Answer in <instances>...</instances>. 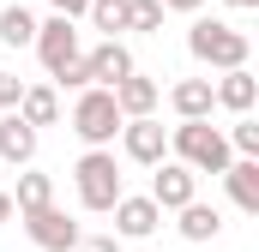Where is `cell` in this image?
Returning a JSON list of instances; mask_svg holds the SVG:
<instances>
[{"label": "cell", "mask_w": 259, "mask_h": 252, "mask_svg": "<svg viewBox=\"0 0 259 252\" xmlns=\"http://www.w3.org/2000/svg\"><path fill=\"white\" fill-rule=\"evenodd\" d=\"M169 150H175V162L193 168V174H223V168L235 162L229 138H223L211 120H181L175 132H169Z\"/></svg>", "instance_id": "obj_1"}, {"label": "cell", "mask_w": 259, "mask_h": 252, "mask_svg": "<svg viewBox=\"0 0 259 252\" xmlns=\"http://www.w3.org/2000/svg\"><path fill=\"white\" fill-rule=\"evenodd\" d=\"M187 48H193V60L217 66V72H241V66H247V36H241L235 24H223V18H193Z\"/></svg>", "instance_id": "obj_2"}, {"label": "cell", "mask_w": 259, "mask_h": 252, "mask_svg": "<svg viewBox=\"0 0 259 252\" xmlns=\"http://www.w3.org/2000/svg\"><path fill=\"white\" fill-rule=\"evenodd\" d=\"M72 186H78V204H84V210H115V198H121V168H115V156H109V150H84V156L72 162Z\"/></svg>", "instance_id": "obj_3"}, {"label": "cell", "mask_w": 259, "mask_h": 252, "mask_svg": "<svg viewBox=\"0 0 259 252\" xmlns=\"http://www.w3.org/2000/svg\"><path fill=\"white\" fill-rule=\"evenodd\" d=\"M121 108H115V90H78V102H72V132L91 144V150H103V144H115V132H121Z\"/></svg>", "instance_id": "obj_4"}, {"label": "cell", "mask_w": 259, "mask_h": 252, "mask_svg": "<svg viewBox=\"0 0 259 252\" xmlns=\"http://www.w3.org/2000/svg\"><path fill=\"white\" fill-rule=\"evenodd\" d=\"M157 210H187L199 198V174L193 168H181V162H157V180H151V192H145Z\"/></svg>", "instance_id": "obj_5"}, {"label": "cell", "mask_w": 259, "mask_h": 252, "mask_svg": "<svg viewBox=\"0 0 259 252\" xmlns=\"http://www.w3.org/2000/svg\"><path fill=\"white\" fill-rule=\"evenodd\" d=\"M24 234L42 252H72L78 246V222H72L66 210H55V204H49V210H30V216H24Z\"/></svg>", "instance_id": "obj_6"}, {"label": "cell", "mask_w": 259, "mask_h": 252, "mask_svg": "<svg viewBox=\"0 0 259 252\" xmlns=\"http://www.w3.org/2000/svg\"><path fill=\"white\" fill-rule=\"evenodd\" d=\"M84 66H91V84H97V90H115L121 78H133V72H139L121 36H115V42H97V48L84 54Z\"/></svg>", "instance_id": "obj_7"}, {"label": "cell", "mask_w": 259, "mask_h": 252, "mask_svg": "<svg viewBox=\"0 0 259 252\" xmlns=\"http://www.w3.org/2000/svg\"><path fill=\"white\" fill-rule=\"evenodd\" d=\"M30 48L42 54V66H49V72H55V66H66L72 54H78V30H72V18H42Z\"/></svg>", "instance_id": "obj_8"}, {"label": "cell", "mask_w": 259, "mask_h": 252, "mask_svg": "<svg viewBox=\"0 0 259 252\" xmlns=\"http://www.w3.org/2000/svg\"><path fill=\"white\" fill-rule=\"evenodd\" d=\"M121 150H127L133 162L157 168V162H163V150H169V132H163V120H127V126H121Z\"/></svg>", "instance_id": "obj_9"}, {"label": "cell", "mask_w": 259, "mask_h": 252, "mask_svg": "<svg viewBox=\"0 0 259 252\" xmlns=\"http://www.w3.org/2000/svg\"><path fill=\"white\" fill-rule=\"evenodd\" d=\"M157 222H163V210L151 204V198H115V240H145V234H157Z\"/></svg>", "instance_id": "obj_10"}, {"label": "cell", "mask_w": 259, "mask_h": 252, "mask_svg": "<svg viewBox=\"0 0 259 252\" xmlns=\"http://www.w3.org/2000/svg\"><path fill=\"white\" fill-rule=\"evenodd\" d=\"M211 102H217V108H229V114H247V108L259 102L253 72H247V66H241V72H223V78L211 84Z\"/></svg>", "instance_id": "obj_11"}, {"label": "cell", "mask_w": 259, "mask_h": 252, "mask_svg": "<svg viewBox=\"0 0 259 252\" xmlns=\"http://www.w3.org/2000/svg\"><path fill=\"white\" fill-rule=\"evenodd\" d=\"M24 126H55L61 120V96H55V84H24V96H18V108H12Z\"/></svg>", "instance_id": "obj_12"}, {"label": "cell", "mask_w": 259, "mask_h": 252, "mask_svg": "<svg viewBox=\"0 0 259 252\" xmlns=\"http://www.w3.org/2000/svg\"><path fill=\"white\" fill-rule=\"evenodd\" d=\"M115 108H121V120H151V108H157V84L151 78H121L115 84Z\"/></svg>", "instance_id": "obj_13"}, {"label": "cell", "mask_w": 259, "mask_h": 252, "mask_svg": "<svg viewBox=\"0 0 259 252\" xmlns=\"http://www.w3.org/2000/svg\"><path fill=\"white\" fill-rule=\"evenodd\" d=\"M169 102H175V114L181 120H211V78H181L175 90H169Z\"/></svg>", "instance_id": "obj_14"}, {"label": "cell", "mask_w": 259, "mask_h": 252, "mask_svg": "<svg viewBox=\"0 0 259 252\" xmlns=\"http://www.w3.org/2000/svg\"><path fill=\"white\" fill-rule=\"evenodd\" d=\"M223 180H229V198H235V210H247V216H259V162H229L223 168Z\"/></svg>", "instance_id": "obj_15"}, {"label": "cell", "mask_w": 259, "mask_h": 252, "mask_svg": "<svg viewBox=\"0 0 259 252\" xmlns=\"http://www.w3.org/2000/svg\"><path fill=\"white\" fill-rule=\"evenodd\" d=\"M0 156H6L12 168H24V162L36 156V126H24L18 114H6V120H0Z\"/></svg>", "instance_id": "obj_16"}, {"label": "cell", "mask_w": 259, "mask_h": 252, "mask_svg": "<svg viewBox=\"0 0 259 252\" xmlns=\"http://www.w3.org/2000/svg\"><path fill=\"white\" fill-rule=\"evenodd\" d=\"M175 228H181V240H193V246H205V240H217V234H223V216H217V210H211V204H187V210H181V222H175Z\"/></svg>", "instance_id": "obj_17"}, {"label": "cell", "mask_w": 259, "mask_h": 252, "mask_svg": "<svg viewBox=\"0 0 259 252\" xmlns=\"http://www.w3.org/2000/svg\"><path fill=\"white\" fill-rule=\"evenodd\" d=\"M12 204H18L24 216H30V210H49V204H55V180H49V174H18V198H12Z\"/></svg>", "instance_id": "obj_18"}, {"label": "cell", "mask_w": 259, "mask_h": 252, "mask_svg": "<svg viewBox=\"0 0 259 252\" xmlns=\"http://www.w3.org/2000/svg\"><path fill=\"white\" fill-rule=\"evenodd\" d=\"M0 42H12V48H30V42H36V18H30L24 6H6V12H0Z\"/></svg>", "instance_id": "obj_19"}, {"label": "cell", "mask_w": 259, "mask_h": 252, "mask_svg": "<svg viewBox=\"0 0 259 252\" xmlns=\"http://www.w3.org/2000/svg\"><path fill=\"white\" fill-rule=\"evenodd\" d=\"M97 30H109V42H115V30H127V0H91V12H84Z\"/></svg>", "instance_id": "obj_20"}, {"label": "cell", "mask_w": 259, "mask_h": 252, "mask_svg": "<svg viewBox=\"0 0 259 252\" xmlns=\"http://www.w3.org/2000/svg\"><path fill=\"white\" fill-rule=\"evenodd\" d=\"M229 150H241L247 162H259V126L247 120V114H241V120L229 126Z\"/></svg>", "instance_id": "obj_21"}, {"label": "cell", "mask_w": 259, "mask_h": 252, "mask_svg": "<svg viewBox=\"0 0 259 252\" xmlns=\"http://www.w3.org/2000/svg\"><path fill=\"white\" fill-rule=\"evenodd\" d=\"M157 24H163L157 0H127V30H157Z\"/></svg>", "instance_id": "obj_22"}, {"label": "cell", "mask_w": 259, "mask_h": 252, "mask_svg": "<svg viewBox=\"0 0 259 252\" xmlns=\"http://www.w3.org/2000/svg\"><path fill=\"white\" fill-rule=\"evenodd\" d=\"M55 84H66V90H91V66H84V54H72L66 66H55Z\"/></svg>", "instance_id": "obj_23"}, {"label": "cell", "mask_w": 259, "mask_h": 252, "mask_svg": "<svg viewBox=\"0 0 259 252\" xmlns=\"http://www.w3.org/2000/svg\"><path fill=\"white\" fill-rule=\"evenodd\" d=\"M72 252H121V240H115V234H78Z\"/></svg>", "instance_id": "obj_24"}, {"label": "cell", "mask_w": 259, "mask_h": 252, "mask_svg": "<svg viewBox=\"0 0 259 252\" xmlns=\"http://www.w3.org/2000/svg\"><path fill=\"white\" fill-rule=\"evenodd\" d=\"M18 96H24V84H18L12 72H0V108H6V114L18 108Z\"/></svg>", "instance_id": "obj_25"}, {"label": "cell", "mask_w": 259, "mask_h": 252, "mask_svg": "<svg viewBox=\"0 0 259 252\" xmlns=\"http://www.w3.org/2000/svg\"><path fill=\"white\" fill-rule=\"evenodd\" d=\"M49 6H55V18H84L91 12V0H49Z\"/></svg>", "instance_id": "obj_26"}, {"label": "cell", "mask_w": 259, "mask_h": 252, "mask_svg": "<svg viewBox=\"0 0 259 252\" xmlns=\"http://www.w3.org/2000/svg\"><path fill=\"white\" fill-rule=\"evenodd\" d=\"M157 6H163V12H199L205 0H157Z\"/></svg>", "instance_id": "obj_27"}, {"label": "cell", "mask_w": 259, "mask_h": 252, "mask_svg": "<svg viewBox=\"0 0 259 252\" xmlns=\"http://www.w3.org/2000/svg\"><path fill=\"white\" fill-rule=\"evenodd\" d=\"M0 222H12V192H0Z\"/></svg>", "instance_id": "obj_28"}, {"label": "cell", "mask_w": 259, "mask_h": 252, "mask_svg": "<svg viewBox=\"0 0 259 252\" xmlns=\"http://www.w3.org/2000/svg\"><path fill=\"white\" fill-rule=\"evenodd\" d=\"M223 6H235V12H253V6H259V0H223Z\"/></svg>", "instance_id": "obj_29"}]
</instances>
